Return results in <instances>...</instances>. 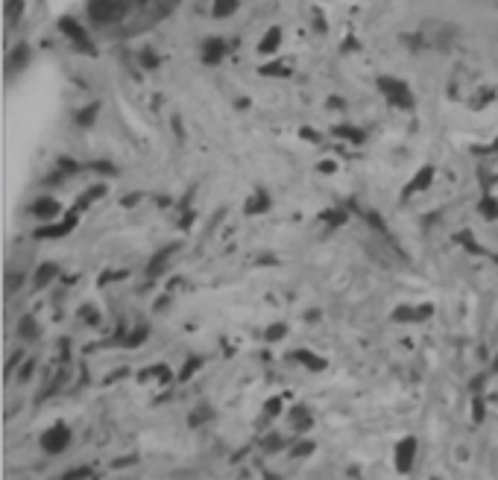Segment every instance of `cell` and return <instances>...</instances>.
Here are the masks:
<instances>
[{
  "mask_svg": "<svg viewBox=\"0 0 498 480\" xmlns=\"http://www.w3.org/2000/svg\"><path fill=\"white\" fill-rule=\"evenodd\" d=\"M85 170H97L103 176H112V173H117V167L112 161H94V164H85Z\"/></svg>",
  "mask_w": 498,
  "mask_h": 480,
  "instance_id": "obj_32",
  "label": "cell"
},
{
  "mask_svg": "<svg viewBox=\"0 0 498 480\" xmlns=\"http://www.w3.org/2000/svg\"><path fill=\"white\" fill-rule=\"evenodd\" d=\"M352 208L358 211L361 217H364V220H367V223H369V226H372L378 234H390V231H387V223H384V217H381V214H378V211H364V208H358V205H352Z\"/></svg>",
  "mask_w": 498,
  "mask_h": 480,
  "instance_id": "obj_19",
  "label": "cell"
},
{
  "mask_svg": "<svg viewBox=\"0 0 498 480\" xmlns=\"http://www.w3.org/2000/svg\"><path fill=\"white\" fill-rule=\"evenodd\" d=\"M416 448H419L416 437H405V440H399V445H396V471H399V474H408V471L413 469Z\"/></svg>",
  "mask_w": 498,
  "mask_h": 480,
  "instance_id": "obj_6",
  "label": "cell"
},
{
  "mask_svg": "<svg viewBox=\"0 0 498 480\" xmlns=\"http://www.w3.org/2000/svg\"><path fill=\"white\" fill-rule=\"evenodd\" d=\"M176 244H168L164 249H158L153 258H150V263H147V276L150 278H158V276H164V270H168V263H170V258L176 255Z\"/></svg>",
  "mask_w": 498,
  "mask_h": 480,
  "instance_id": "obj_9",
  "label": "cell"
},
{
  "mask_svg": "<svg viewBox=\"0 0 498 480\" xmlns=\"http://www.w3.org/2000/svg\"><path fill=\"white\" fill-rule=\"evenodd\" d=\"M273 208V197L267 194L264 187H258L255 194L247 200V205H244V214H249V217H255V214H267Z\"/></svg>",
  "mask_w": 498,
  "mask_h": 480,
  "instance_id": "obj_11",
  "label": "cell"
},
{
  "mask_svg": "<svg viewBox=\"0 0 498 480\" xmlns=\"http://www.w3.org/2000/svg\"><path fill=\"white\" fill-rule=\"evenodd\" d=\"M18 337L21 340H38V322H36V317H21V322H18Z\"/></svg>",
  "mask_w": 498,
  "mask_h": 480,
  "instance_id": "obj_18",
  "label": "cell"
},
{
  "mask_svg": "<svg viewBox=\"0 0 498 480\" xmlns=\"http://www.w3.org/2000/svg\"><path fill=\"white\" fill-rule=\"evenodd\" d=\"M56 276H59V267H56V263H50V261H47V263H41V267L36 270V276H33V284H36V290H41V287H47V284H50Z\"/></svg>",
  "mask_w": 498,
  "mask_h": 480,
  "instance_id": "obj_16",
  "label": "cell"
},
{
  "mask_svg": "<svg viewBox=\"0 0 498 480\" xmlns=\"http://www.w3.org/2000/svg\"><path fill=\"white\" fill-rule=\"evenodd\" d=\"M27 59H30V47H27V44H18L15 50H12V56H9V65H12L15 70H21L23 65H27Z\"/></svg>",
  "mask_w": 498,
  "mask_h": 480,
  "instance_id": "obj_25",
  "label": "cell"
},
{
  "mask_svg": "<svg viewBox=\"0 0 498 480\" xmlns=\"http://www.w3.org/2000/svg\"><path fill=\"white\" fill-rule=\"evenodd\" d=\"M378 91L387 97L390 106L401 109V111H411L413 109V91L408 88L405 80H399V77H378Z\"/></svg>",
  "mask_w": 498,
  "mask_h": 480,
  "instance_id": "obj_1",
  "label": "cell"
},
{
  "mask_svg": "<svg viewBox=\"0 0 498 480\" xmlns=\"http://www.w3.org/2000/svg\"><path fill=\"white\" fill-rule=\"evenodd\" d=\"M317 220L325 223L328 229H340V226H346V220H349V211H346V208H328V211H320Z\"/></svg>",
  "mask_w": 498,
  "mask_h": 480,
  "instance_id": "obj_14",
  "label": "cell"
},
{
  "mask_svg": "<svg viewBox=\"0 0 498 480\" xmlns=\"http://www.w3.org/2000/svg\"><path fill=\"white\" fill-rule=\"evenodd\" d=\"M208 416H211V410H208V407H200V410H194V416H191V425L197 427V425H200V422H205Z\"/></svg>",
  "mask_w": 498,
  "mask_h": 480,
  "instance_id": "obj_41",
  "label": "cell"
},
{
  "mask_svg": "<svg viewBox=\"0 0 498 480\" xmlns=\"http://www.w3.org/2000/svg\"><path fill=\"white\" fill-rule=\"evenodd\" d=\"M317 451V442H311V440H302L296 448H293V457L299 460V457H311V454Z\"/></svg>",
  "mask_w": 498,
  "mask_h": 480,
  "instance_id": "obj_31",
  "label": "cell"
},
{
  "mask_svg": "<svg viewBox=\"0 0 498 480\" xmlns=\"http://www.w3.org/2000/svg\"><path fill=\"white\" fill-rule=\"evenodd\" d=\"M314 422H311V416H308V410L305 407H293V427L296 430H308Z\"/></svg>",
  "mask_w": 498,
  "mask_h": 480,
  "instance_id": "obj_27",
  "label": "cell"
},
{
  "mask_svg": "<svg viewBox=\"0 0 498 480\" xmlns=\"http://www.w3.org/2000/svg\"><path fill=\"white\" fill-rule=\"evenodd\" d=\"M484 416H487L484 398H481V396H475V398H472V419H475V422H484Z\"/></svg>",
  "mask_w": 498,
  "mask_h": 480,
  "instance_id": "obj_34",
  "label": "cell"
},
{
  "mask_svg": "<svg viewBox=\"0 0 498 480\" xmlns=\"http://www.w3.org/2000/svg\"><path fill=\"white\" fill-rule=\"evenodd\" d=\"M173 129H176V135H179V138L185 135V132H182V120H179V117H173Z\"/></svg>",
  "mask_w": 498,
  "mask_h": 480,
  "instance_id": "obj_49",
  "label": "cell"
},
{
  "mask_svg": "<svg viewBox=\"0 0 498 480\" xmlns=\"http://www.w3.org/2000/svg\"><path fill=\"white\" fill-rule=\"evenodd\" d=\"M91 477V469L88 466H77V469H70L62 474V480H88Z\"/></svg>",
  "mask_w": 498,
  "mask_h": 480,
  "instance_id": "obj_33",
  "label": "cell"
},
{
  "mask_svg": "<svg viewBox=\"0 0 498 480\" xmlns=\"http://www.w3.org/2000/svg\"><path fill=\"white\" fill-rule=\"evenodd\" d=\"M264 448H267V451H278V448H281V437H276V434L267 437V440H264Z\"/></svg>",
  "mask_w": 498,
  "mask_h": 480,
  "instance_id": "obj_44",
  "label": "cell"
},
{
  "mask_svg": "<svg viewBox=\"0 0 498 480\" xmlns=\"http://www.w3.org/2000/svg\"><path fill=\"white\" fill-rule=\"evenodd\" d=\"M77 220H80V211H77V208H70L59 223H50V226L36 229V237H38V240H56V237H65V234H70V231L77 229Z\"/></svg>",
  "mask_w": 498,
  "mask_h": 480,
  "instance_id": "obj_5",
  "label": "cell"
},
{
  "mask_svg": "<svg viewBox=\"0 0 498 480\" xmlns=\"http://www.w3.org/2000/svg\"><path fill=\"white\" fill-rule=\"evenodd\" d=\"M21 15H23V0H9V4H6V21L18 23Z\"/></svg>",
  "mask_w": 498,
  "mask_h": 480,
  "instance_id": "obj_29",
  "label": "cell"
},
{
  "mask_svg": "<svg viewBox=\"0 0 498 480\" xmlns=\"http://www.w3.org/2000/svg\"><path fill=\"white\" fill-rule=\"evenodd\" d=\"M299 135H302L305 141H314V143H320V135H317L314 129H308V126H302V129H299Z\"/></svg>",
  "mask_w": 498,
  "mask_h": 480,
  "instance_id": "obj_45",
  "label": "cell"
},
{
  "mask_svg": "<svg viewBox=\"0 0 498 480\" xmlns=\"http://www.w3.org/2000/svg\"><path fill=\"white\" fill-rule=\"evenodd\" d=\"M144 375H153V378H158L161 383H164V381H170V369H168V366H164V364H158V366H153V369H147Z\"/></svg>",
  "mask_w": 498,
  "mask_h": 480,
  "instance_id": "obj_36",
  "label": "cell"
},
{
  "mask_svg": "<svg viewBox=\"0 0 498 480\" xmlns=\"http://www.w3.org/2000/svg\"><path fill=\"white\" fill-rule=\"evenodd\" d=\"M278 44H281V30H278V27H270V30L264 33V38L258 41V53H261V56H270V53L278 50Z\"/></svg>",
  "mask_w": 498,
  "mask_h": 480,
  "instance_id": "obj_15",
  "label": "cell"
},
{
  "mask_svg": "<svg viewBox=\"0 0 498 480\" xmlns=\"http://www.w3.org/2000/svg\"><path fill=\"white\" fill-rule=\"evenodd\" d=\"M80 317H82L88 325H97V322H100V314H97V307H94V305H85V307L80 310Z\"/></svg>",
  "mask_w": 498,
  "mask_h": 480,
  "instance_id": "obj_35",
  "label": "cell"
},
{
  "mask_svg": "<svg viewBox=\"0 0 498 480\" xmlns=\"http://www.w3.org/2000/svg\"><path fill=\"white\" fill-rule=\"evenodd\" d=\"M197 220V211H185V217H182V223H179V229L182 231H188V229H191V223Z\"/></svg>",
  "mask_w": 498,
  "mask_h": 480,
  "instance_id": "obj_42",
  "label": "cell"
},
{
  "mask_svg": "<svg viewBox=\"0 0 498 480\" xmlns=\"http://www.w3.org/2000/svg\"><path fill=\"white\" fill-rule=\"evenodd\" d=\"M141 65H144V67H158V56L153 50H141Z\"/></svg>",
  "mask_w": 498,
  "mask_h": 480,
  "instance_id": "obj_38",
  "label": "cell"
},
{
  "mask_svg": "<svg viewBox=\"0 0 498 480\" xmlns=\"http://www.w3.org/2000/svg\"><path fill=\"white\" fill-rule=\"evenodd\" d=\"M431 314H434L431 305H419V307H413V305H399V307L393 310V322H425Z\"/></svg>",
  "mask_w": 498,
  "mask_h": 480,
  "instance_id": "obj_8",
  "label": "cell"
},
{
  "mask_svg": "<svg viewBox=\"0 0 498 480\" xmlns=\"http://www.w3.org/2000/svg\"><path fill=\"white\" fill-rule=\"evenodd\" d=\"M226 41L220 38V36H211V38H205V44H202V62L205 65H220L223 59H226Z\"/></svg>",
  "mask_w": 498,
  "mask_h": 480,
  "instance_id": "obj_10",
  "label": "cell"
},
{
  "mask_svg": "<svg viewBox=\"0 0 498 480\" xmlns=\"http://www.w3.org/2000/svg\"><path fill=\"white\" fill-rule=\"evenodd\" d=\"M138 200H141V194H126V197L121 200V205H124V208H132V205H138Z\"/></svg>",
  "mask_w": 498,
  "mask_h": 480,
  "instance_id": "obj_46",
  "label": "cell"
},
{
  "mask_svg": "<svg viewBox=\"0 0 498 480\" xmlns=\"http://www.w3.org/2000/svg\"><path fill=\"white\" fill-rule=\"evenodd\" d=\"M202 369V357H197V354H191L185 360V366L179 369V383H185V381H191L197 372Z\"/></svg>",
  "mask_w": 498,
  "mask_h": 480,
  "instance_id": "obj_20",
  "label": "cell"
},
{
  "mask_svg": "<svg viewBox=\"0 0 498 480\" xmlns=\"http://www.w3.org/2000/svg\"><path fill=\"white\" fill-rule=\"evenodd\" d=\"M335 170H337V164H335V161H320V173L328 176V173H335Z\"/></svg>",
  "mask_w": 498,
  "mask_h": 480,
  "instance_id": "obj_47",
  "label": "cell"
},
{
  "mask_svg": "<svg viewBox=\"0 0 498 480\" xmlns=\"http://www.w3.org/2000/svg\"><path fill=\"white\" fill-rule=\"evenodd\" d=\"M114 278H126V273H103V276L97 278V284H100V287H106V284H109V281H114Z\"/></svg>",
  "mask_w": 498,
  "mask_h": 480,
  "instance_id": "obj_43",
  "label": "cell"
},
{
  "mask_svg": "<svg viewBox=\"0 0 498 480\" xmlns=\"http://www.w3.org/2000/svg\"><path fill=\"white\" fill-rule=\"evenodd\" d=\"M59 30H62V36H65V38L74 41V47L85 50L88 56H97V47L91 44V38H88V33L82 30V23H80V21H74L70 15H65V18H59Z\"/></svg>",
  "mask_w": 498,
  "mask_h": 480,
  "instance_id": "obj_4",
  "label": "cell"
},
{
  "mask_svg": "<svg viewBox=\"0 0 498 480\" xmlns=\"http://www.w3.org/2000/svg\"><path fill=\"white\" fill-rule=\"evenodd\" d=\"M335 135H337V138H346V141H352V143H364V141H367V132L358 129V126H335Z\"/></svg>",
  "mask_w": 498,
  "mask_h": 480,
  "instance_id": "obj_23",
  "label": "cell"
},
{
  "mask_svg": "<svg viewBox=\"0 0 498 480\" xmlns=\"http://www.w3.org/2000/svg\"><path fill=\"white\" fill-rule=\"evenodd\" d=\"M291 360H296V364H302L305 369H311V372H323L328 364H325V357H320V354H314V351H308V349H296L293 354H291Z\"/></svg>",
  "mask_w": 498,
  "mask_h": 480,
  "instance_id": "obj_13",
  "label": "cell"
},
{
  "mask_svg": "<svg viewBox=\"0 0 498 480\" xmlns=\"http://www.w3.org/2000/svg\"><path fill=\"white\" fill-rule=\"evenodd\" d=\"M495 372H498V360H495Z\"/></svg>",
  "mask_w": 498,
  "mask_h": 480,
  "instance_id": "obj_50",
  "label": "cell"
},
{
  "mask_svg": "<svg viewBox=\"0 0 498 480\" xmlns=\"http://www.w3.org/2000/svg\"><path fill=\"white\" fill-rule=\"evenodd\" d=\"M38 445H41L44 454H62L70 445V427L62 425V422H56L53 427H47L44 434L38 437Z\"/></svg>",
  "mask_w": 498,
  "mask_h": 480,
  "instance_id": "obj_3",
  "label": "cell"
},
{
  "mask_svg": "<svg viewBox=\"0 0 498 480\" xmlns=\"http://www.w3.org/2000/svg\"><path fill=\"white\" fill-rule=\"evenodd\" d=\"M234 9H238V0H215L211 15H215V18H229V15H234Z\"/></svg>",
  "mask_w": 498,
  "mask_h": 480,
  "instance_id": "obj_24",
  "label": "cell"
},
{
  "mask_svg": "<svg viewBox=\"0 0 498 480\" xmlns=\"http://www.w3.org/2000/svg\"><path fill=\"white\" fill-rule=\"evenodd\" d=\"M434 176H437V170L431 164H425V167H419L416 170V176L405 185V190H401V200H411L413 194H419V190H428L431 187V182H434Z\"/></svg>",
  "mask_w": 498,
  "mask_h": 480,
  "instance_id": "obj_7",
  "label": "cell"
},
{
  "mask_svg": "<svg viewBox=\"0 0 498 480\" xmlns=\"http://www.w3.org/2000/svg\"><path fill=\"white\" fill-rule=\"evenodd\" d=\"M33 372H36V360H27V364L21 366V372H18V381H21V383H27V381L33 378Z\"/></svg>",
  "mask_w": 498,
  "mask_h": 480,
  "instance_id": "obj_37",
  "label": "cell"
},
{
  "mask_svg": "<svg viewBox=\"0 0 498 480\" xmlns=\"http://www.w3.org/2000/svg\"><path fill=\"white\" fill-rule=\"evenodd\" d=\"M21 281H23V276L18 273L15 278H9V290H12V287H15V290H18V287H21Z\"/></svg>",
  "mask_w": 498,
  "mask_h": 480,
  "instance_id": "obj_48",
  "label": "cell"
},
{
  "mask_svg": "<svg viewBox=\"0 0 498 480\" xmlns=\"http://www.w3.org/2000/svg\"><path fill=\"white\" fill-rule=\"evenodd\" d=\"M261 74H276V77H288V67H281V65H267V67H261Z\"/></svg>",
  "mask_w": 498,
  "mask_h": 480,
  "instance_id": "obj_40",
  "label": "cell"
},
{
  "mask_svg": "<svg viewBox=\"0 0 498 480\" xmlns=\"http://www.w3.org/2000/svg\"><path fill=\"white\" fill-rule=\"evenodd\" d=\"M264 413H267V416H278V413H281V398H270V401L264 404Z\"/></svg>",
  "mask_w": 498,
  "mask_h": 480,
  "instance_id": "obj_39",
  "label": "cell"
},
{
  "mask_svg": "<svg viewBox=\"0 0 498 480\" xmlns=\"http://www.w3.org/2000/svg\"><path fill=\"white\" fill-rule=\"evenodd\" d=\"M97 111H100V103L85 106V109L77 114V124H80V126H91V124H94V117H97Z\"/></svg>",
  "mask_w": 498,
  "mask_h": 480,
  "instance_id": "obj_26",
  "label": "cell"
},
{
  "mask_svg": "<svg viewBox=\"0 0 498 480\" xmlns=\"http://www.w3.org/2000/svg\"><path fill=\"white\" fill-rule=\"evenodd\" d=\"M129 15L126 0H88V18L94 23H117Z\"/></svg>",
  "mask_w": 498,
  "mask_h": 480,
  "instance_id": "obj_2",
  "label": "cell"
},
{
  "mask_svg": "<svg viewBox=\"0 0 498 480\" xmlns=\"http://www.w3.org/2000/svg\"><path fill=\"white\" fill-rule=\"evenodd\" d=\"M284 334H288V325H284V322H276V325L267 328L264 337H267V343H278V340L284 337Z\"/></svg>",
  "mask_w": 498,
  "mask_h": 480,
  "instance_id": "obj_30",
  "label": "cell"
},
{
  "mask_svg": "<svg viewBox=\"0 0 498 480\" xmlns=\"http://www.w3.org/2000/svg\"><path fill=\"white\" fill-rule=\"evenodd\" d=\"M106 190H109L106 185H91V187L85 190V194H80V197H77V205H74V208H77V211L88 208V205H91L94 200H100V197H106Z\"/></svg>",
  "mask_w": 498,
  "mask_h": 480,
  "instance_id": "obj_17",
  "label": "cell"
},
{
  "mask_svg": "<svg viewBox=\"0 0 498 480\" xmlns=\"http://www.w3.org/2000/svg\"><path fill=\"white\" fill-rule=\"evenodd\" d=\"M478 211H481L484 220H498V200L489 197V194H484L481 202H478Z\"/></svg>",
  "mask_w": 498,
  "mask_h": 480,
  "instance_id": "obj_21",
  "label": "cell"
},
{
  "mask_svg": "<svg viewBox=\"0 0 498 480\" xmlns=\"http://www.w3.org/2000/svg\"><path fill=\"white\" fill-rule=\"evenodd\" d=\"M147 337H150V328H147V325H138L135 331H129L126 337H124V346H126V349H138Z\"/></svg>",
  "mask_w": 498,
  "mask_h": 480,
  "instance_id": "obj_22",
  "label": "cell"
},
{
  "mask_svg": "<svg viewBox=\"0 0 498 480\" xmlns=\"http://www.w3.org/2000/svg\"><path fill=\"white\" fill-rule=\"evenodd\" d=\"M33 214L38 220H53L62 214V202H56L53 197H38L36 205H33Z\"/></svg>",
  "mask_w": 498,
  "mask_h": 480,
  "instance_id": "obj_12",
  "label": "cell"
},
{
  "mask_svg": "<svg viewBox=\"0 0 498 480\" xmlns=\"http://www.w3.org/2000/svg\"><path fill=\"white\" fill-rule=\"evenodd\" d=\"M59 170H62L65 176H74V173H82V170H85V164H77L74 158L62 156V158H59Z\"/></svg>",
  "mask_w": 498,
  "mask_h": 480,
  "instance_id": "obj_28",
  "label": "cell"
}]
</instances>
